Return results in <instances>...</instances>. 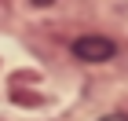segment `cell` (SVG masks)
<instances>
[{
	"instance_id": "1",
	"label": "cell",
	"mask_w": 128,
	"mask_h": 121,
	"mask_svg": "<svg viewBox=\"0 0 128 121\" xmlns=\"http://www.w3.org/2000/svg\"><path fill=\"white\" fill-rule=\"evenodd\" d=\"M70 51L77 55L80 62H110L117 55V44L110 37H99V33H88V37H77L70 44Z\"/></svg>"
},
{
	"instance_id": "2",
	"label": "cell",
	"mask_w": 128,
	"mask_h": 121,
	"mask_svg": "<svg viewBox=\"0 0 128 121\" xmlns=\"http://www.w3.org/2000/svg\"><path fill=\"white\" fill-rule=\"evenodd\" d=\"M99 121H128V114H106V117H99Z\"/></svg>"
},
{
	"instance_id": "3",
	"label": "cell",
	"mask_w": 128,
	"mask_h": 121,
	"mask_svg": "<svg viewBox=\"0 0 128 121\" xmlns=\"http://www.w3.org/2000/svg\"><path fill=\"white\" fill-rule=\"evenodd\" d=\"M124 114H128V110H124Z\"/></svg>"
}]
</instances>
